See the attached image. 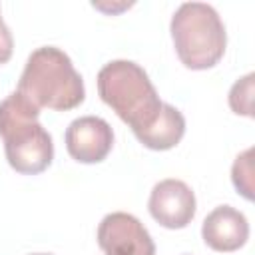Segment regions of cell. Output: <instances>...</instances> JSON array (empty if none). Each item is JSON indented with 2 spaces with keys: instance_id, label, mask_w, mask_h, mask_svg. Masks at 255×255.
Instances as JSON below:
<instances>
[{
  "instance_id": "52a82bcc",
  "label": "cell",
  "mask_w": 255,
  "mask_h": 255,
  "mask_svg": "<svg viewBox=\"0 0 255 255\" xmlns=\"http://www.w3.org/2000/svg\"><path fill=\"white\" fill-rule=\"evenodd\" d=\"M64 141L72 159L80 163H100L114 147V129L104 118L82 116L66 128Z\"/></svg>"
},
{
  "instance_id": "5b68a950",
  "label": "cell",
  "mask_w": 255,
  "mask_h": 255,
  "mask_svg": "<svg viewBox=\"0 0 255 255\" xmlns=\"http://www.w3.org/2000/svg\"><path fill=\"white\" fill-rule=\"evenodd\" d=\"M96 237L104 255H155V243L145 225L126 211L108 213Z\"/></svg>"
},
{
  "instance_id": "7c38bea8",
  "label": "cell",
  "mask_w": 255,
  "mask_h": 255,
  "mask_svg": "<svg viewBox=\"0 0 255 255\" xmlns=\"http://www.w3.org/2000/svg\"><path fill=\"white\" fill-rule=\"evenodd\" d=\"M12 52H14V38L0 14V64H6L12 58Z\"/></svg>"
},
{
  "instance_id": "9c48e42d",
  "label": "cell",
  "mask_w": 255,
  "mask_h": 255,
  "mask_svg": "<svg viewBox=\"0 0 255 255\" xmlns=\"http://www.w3.org/2000/svg\"><path fill=\"white\" fill-rule=\"evenodd\" d=\"M183 133H185V118H183V114L177 108H173L171 104L163 102L157 118L145 129L137 131L135 137L147 149L165 151V149L175 147L181 141Z\"/></svg>"
},
{
  "instance_id": "ba28073f",
  "label": "cell",
  "mask_w": 255,
  "mask_h": 255,
  "mask_svg": "<svg viewBox=\"0 0 255 255\" xmlns=\"http://www.w3.org/2000/svg\"><path fill=\"white\" fill-rule=\"evenodd\" d=\"M201 237L209 249L219 253H231L247 243L249 221L239 209L231 205H219L203 219Z\"/></svg>"
},
{
  "instance_id": "7a4b0ae2",
  "label": "cell",
  "mask_w": 255,
  "mask_h": 255,
  "mask_svg": "<svg viewBox=\"0 0 255 255\" xmlns=\"http://www.w3.org/2000/svg\"><path fill=\"white\" fill-rule=\"evenodd\" d=\"M18 92L36 108L68 112L78 108L86 98V88L80 72L70 56L56 46L36 48L22 70Z\"/></svg>"
},
{
  "instance_id": "8992f818",
  "label": "cell",
  "mask_w": 255,
  "mask_h": 255,
  "mask_svg": "<svg viewBox=\"0 0 255 255\" xmlns=\"http://www.w3.org/2000/svg\"><path fill=\"white\" fill-rule=\"evenodd\" d=\"M149 215L165 229H183L195 217L197 201L193 189L175 177L161 179L153 185L147 199Z\"/></svg>"
},
{
  "instance_id": "8fae6325",
  "label": "cell",
  "mask_w": 255,
  "mask_h": 255,
  "mask_svg": "<svg viewBox=\"0 0 255 255\" xmlns=\"http://www.w3.org/2000/svg\"><path fill=\"white\" fill-rule=\"evenodd\" d=\"M253 84H255V74L249 72L231 86L229 108L233 110V114L253 118Z\"/></svg>"
},
{
  "instance_id": "4fadbf2b",
  "label": "cell",
  "mask_w": 255,
  "mask_h": 255,
  "mask_svg": "<svg viewBox=\"0 0 255 255\" xmlns=\"http://www.w3.org/2000/svg\"><path fill=\"white\" fill-rule=\"evenodd\" d=\"M92 6H94V8H98V10H104V12H112V14H114V12H118V10L129 8L131 4H126V2H122L120 6H114V4H112V6H104V4H92Z\"/></svg>"
},
{
  "instance_id": "3957f363",
  "label": "cell",
  "mask_w": 255,
  "mask_h": 255,
  "mask_svg": "<svg viewBox=\"0 0 255 255\" xmlns=\"http://www.w3.org/2000/svg\"><path fill=\"white\" fill-rule=\"evenodd\" d=\"M98 94L133 135L145 129L159 114L161 100L147 72L131 60H112L98 72Z\"/></svg>"
},
{
  "instance_id": "6da1fadb",
  "label": "cell",
  "mask_w": 255,
  "mask_h": 255,
  "mask_svg": "<svg viewBox=\"0 0 255 255\" xmlns=\"http://www.w3.org/2000/svg\"><path fill=\"white\" fill-rule=\"evenodd\" d=\"M36 108L18 90L0 102V137L10 167L22 175L48 169L54 159V143L48 129L38 122Z\"/></svg>"
},
{
  "instance_id": "30bf717a",
  "label": "cell",
  "mask_w": 255,
  "mask_h": 255,
  "mask_svg": "<svg viewBox=\"0 0 255 255\" xmlns=\"http://www.w3.org/2000/svg\"><path fill=\"white\" fill-rule=\"evenodd\" d=\"M231 181L237 193H241L247 201L253 199V147L241 151L231 165Z\"/></svg>"
},
{
  "instance_id": "277c9868",
  "label": "cell",
  "mask_w": 255,
  "mask_h": 255,
  "mask_svg": "<svg viewBox=\"0 0 255 255\" xmlns=\"http://www.w3.org/2000/svg\"><path fill=\"white\" fill-rule=\"evenodd\" d=\"M169 32L179 62L189 70L213 68L225 54V24L211 4L183 2L171 16Z\"/></svg>"
},
{
  "instance_id": "5bb4252c",
  "label": "cell",
  "mask_w": 255,
  "mask_h": 255,
  "mask_svg": "<svg viewBox=\"0 0 255 255\" xmlns=\"http://www.w3.org/2000/svg\"><path fill=\"white\" fill-rule=\"evenodd\" d=\"M30 255H54V253H30Z\"/></svg>"
}]
</instances>
